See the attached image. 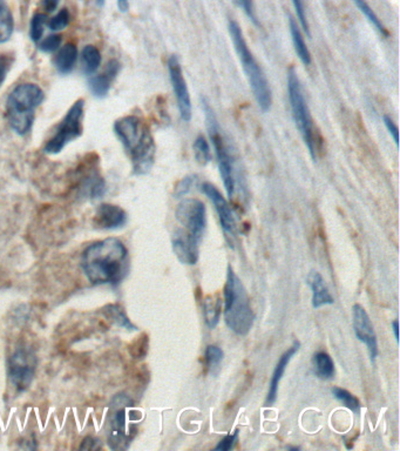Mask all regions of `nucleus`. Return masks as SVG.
I'll return each mask as SVG.
<instances>
[{
	"label": "nucleus",
	"mask_w": 400,
	"mask_h": 451,
	"mask_svg": "<svg viewBox=\"0 0 400 451\" xmlns=\"http://www.w3.org/2000/svg\"><path fill=\"white\" fill-rule=\"evenodd\" d=\"M78 58V50L73 44L65 45L64 48L58 50V53L55 55L53 63L59 73L68 75L73 71L75 63Z\"/></svg>",
	"instance_id": "obj_20"
},
{
	"label": "nucleus",
	"mask_w": 400,
	"mask_h": 451,
	"mask_svg": "<svg viewBox=\"0 0 400 451\" xmlns=\"http://www.w3.org/2000/svg\"><path fill=\"white\" fill-rule=\"evenodd\" d=\"M194 156L197 163L207 165L211 160V151L207 139L204 136H197L193 145Z\"/></svg>",
	"instance_id": "obj_27"
},
{
	"label": "nucleus",
	"mask_w": 400,
	"mask_h": 451,
	"mask_svg": "<svg viewBox=\"0 0 400 451\" xmlns=\"http://www.w3.org/2000/svg\"><path fill=\"white\" fill-rule=\"evenodd\" d=\"M101 53L93 45H87L82 52V71L86 75H94L101 65Z\"/></svg>",
	"instance_id": "obj_23"
},
{
	"label": "nucleus",
	"mask_w": 400,
	"mask_h": 451,
	"mask_svg": "<svg viewBox=\"0 0 400 451\" xmlns=\"http://www.w3.org/2000/svg\"><path fill=\"white\" fill-rule=\"evenodd\" d=\"M199 244L187 233L179 232L173 239V251L181 263L195 265L199 260Z\"/></svg>",
	"instance_id": "obj_16"
},
{
	"label": "nucleus",
	"mask_w": 400,
	"mask_h": 451,
	"mask_svg": "<svg viewBox=\"0 0 400 451\" xmlns=\"http://www.w3.org/2000/svg\"><path fill=\"white\" fill-rule=\"evenodd\" d=\"M238 431H235L234 434H229L216 445L215 450L228 451L234 447L235 442L238 440Z\"/></svg>",
	"instance_id": "obj_37"
},
{
	"label": "nucleus",
	"mask_w": 400,
	"mask_h": 451,
	"mask_svg": "<svg viewBox=\"0 0 400 451\" xmlns=\"http://www.w3.org/2000/svg\"><path fill=\"white\" fill-rule=\"evenodd\" d=\"M206 111H207L208 122H209V134H211V143L214 145L220 175L223 181L228 197L231 199L235 190L234 167H233L231 156L228 152L223 138L221 136L220 129L216 125L213 113L211 112V109L208 106H206Z\"/></svg>",
	"instance_id": "obj_9"
},
{
	"label": "nucleus",
	"mask_w": 400,
	"mask_h": 451,
	"mask_svg": "<svg viewBox=\"0 0 400 451\" xmlns=\"http://www.w3.org/2000/svg\"><path fill=\"white\" fill-rule=\"evenodd\" d=\"M202 193L207 195L208 199L214 205L216 210L218 220H220L221 227L224 233L229 238H234L236 233V219H235L234 212L231 210L230 205L226 200V197L221 194L214 185L209 183H204L201 186Z\"/></svg>",
	"instance_id": "obj_12"
},
{
	"label": "nucleus",
	"mask_w": 400,
	"mask_h": 451,
	"mask_svg": "<svg viewBox=\"0 0 400 451\" xmlns=\"http://www.w3.org/2000/svg\"><path fill=\"white\" fill-rule=\"evenodd\" d=\"M229 32H230L233 43H234L235 50L238 52V58L241 61L242 67L247 75L248 82L250 84L251 89L254 93L255 99H256L260 109L263 112H268L272 104V89L269 86L268 80L265 78L261 66L258 65L257 61L248 48L247 41L243 37V32L236 21H229Z\"/></svg>",
	"instance_id": "obj_5"
},
{
	"label": "nucleus",
	"mask_w": 400,
	"mask_h": 451,
	"mask_svg": "<svg viewBox=\"0 0 400 451\" xmlns=\"http://www.w3.org/2000/svg\"><path fill=\"white\" fill-rule=\"evenodd\" d=\"M292 4L295 6L296 13H297V17H299L301 26L310 37V28H309L308 21H306V9H304V5H303V0H292Z\"/></svg>",
	"instance_id": "obj_35"
},
{
	"label": "nucleus",
	"mask_w": 400,
	"mask_h": 451,
	"mask_svg": "<svg viewBox=\"0 0 400 451\" xmlns=\"http://www.w3.org/2000/svg\"><path fill=\"white\" fill-rule=\"evenodd\" d=\"M70 24V12L67 9H62L58 14H55L51 21H48V26L51 31H62L67 28Z\"/></svg>",
	"instance_id": "obj_32"
},
{
	"label": "nucleus",
	"mask_w": 400,
	"mask_h": 451,
	"mask_svg": "<svg viewBox=\"0 0 400 451\" xmlns=\"http://www.w3.org/2000/svg\"><path fill=\"white\" fill-rule=\"evenodd\" d=\"M11 63L10 59L4 55H0V85L3 84L4 80L6 78L7 73L10 71Z\"/></svg>",
	"instance_id": "obj_39"
},
{
	"label": "nucleus",
	"mask_w": 400,
	"mask_h": 451,
	"mask_svg": "<svg viewBox=\"0 0 400 451\" xmlns=\"http://www.w3.org/2000/svg\"><path fill=\"white\" fill-rule=\"evenodd\" d=\"M118 7L121 12H127L129 9L128 0H118Z\"/></svg>",
	"instance_id": "obj_41"
},
{
	"label": "nucleus",
	"mask_w": 400,
	"mask_h": 451,
	"mask_svg": "<svg viewBox=\"0 0 400 451\" xmlns=\"http://www.w3.org/2000/svg\"><path fill=\"white\" fill-rule=\"evenodd\" d=\"M308 283L312 289V305L313 308H321L323 305H333V298L326 288L322 275L318 271H312L309 275Z\"/></svg>",
	"instance_id": "obj_19"
},
{
	"label": "nucleus",
	"mask_w": 400,
	"mask_h": 451,
	"mask_svg": "<svg viewBox=\"0 0 400 451\" xmlns=\"http://www.w3.org/2000/svg\"><path fill=\"white\" fill-rule=\"evenodd\" d=\"M105 312L109 315V319L113 320L118 326L123 327L126 330H136V327L129 321L126 315L123 307L119 305H109L105 308Z\"/></svg>",
	"instance_id": "obj_26"
},
{
	"label": "nucleus",
	"mask_w": 400,
	"mask_h": 451,
	"mask_svg": "<svg viewBox=\"0 0 400 451\" xmlns=\"http://www.w3.org/2000/svg\"><path fill=\"white\" fill-rule=\"evenodd\" d=\"M59 0H43V7H44L45 11H48V13L57 10Z\"/></svg>",
	"instance_id": "obj_40"
},
{
	"label": "nucleus",
	"mask_w": 400,
	"mask_h": 451,
	"mask_svg": "<svg viewBox=\"0 0 400 451\" xmlns=\"http://www.w3.org/2000/svg\"><path fill=\"white\" fill-rule=\"evenodd\" d=\"M223 352L221 348L217 346H208L204 353V357H206V362H207L209 368H214V366H218L221 361L223 360Z\"/></svg>",
	"instance_id": "obj_33"
},
{
	"label": "nucleus",
	"mask_w": 400,
	"mask_h": 451,
	"mask_svg": "<svg viewBox=\"0 0 400 451\" xmlns=\"http://www.w3.org/2000/svg\"><path fill=\"white\" fill-rule=\"evenodd\" d=\"M333 393L337 400L340 401L346 408H349L350 411H352L353 413L360 411V401L357 397L353 396L350 391L343 389V388L335 387L333 388Z\"/></svg>",
	"instance_id": "obj_30"
},
{
	"label": "nucleus",
	"mask_w": 400,
	"mask_h": 451,
	"mask_svg": "<svg viewBox=\"0 0 400 451\" xmlns=\"http://www.w3.org/2000/svg\"><path fill=\"white\" fill-rule=\"evenodd\" d=\"M195 181H196V179H195V177H193V175H189V177L181 179V180L177 183V186H175L174 197H177V199L186 197L187 194L189 193L190 190H191V187L195 185Z\"/></svg>",
	"instance_id": "obj_34"
},
{
	"label": "nucleus",
	"mask_w": 400,
	"mask_h": 451,
	"mask_svg": "<svg viewBox=\"0 0 400 451\" xmlns=\"http://www.w3.org/2000/svg\"><path fill=\"white\" fill-rule=\"evenodd\" d=\"M353 3L356 4V6L360 9V12L367 18V21L377 28V31L379 33L383 34L385 37L389 36L387 28H384V25L382 24V21H379V18L377 17L376 13L373 12L372 9L367 5L365 0H352Z\"/></svg>",
	"instance_id": "obj_28"
},
{
	"label": "nucleus",
	"mask_w": 400,
	"mask_h": 451,
	"mask_svg": "<svg viewBox=\"0 0 400 451\" xmlns=\"http://www.w3.org/2000/svg\"><path fill=\"white\" fill-rule=\"evenodd\" d=\"M313 364H315L316 371L319 377L324 380H330L335 375V364L329 354L324 352H319L313 357Z\"/></svg>",
	"instance_id": "obj_25"
},
{
	"label": "nucleus",
	"mask_w": 400,
	"mask_h": 451,
	"mask_svg": "<svg viewBox=\"0 0 400 451\" xmlns=\"http://www.w3.org/2000/svg\"><path fill=\"white\" fill-rule=\"evenodd\" d=\"M202 307H204V320L207 326L211 330H214L220 322L221 314H222V298L218 293L207 295L202 302Z\"/></svg>",
	"instance_id": "obj_21"
},
{
	"label": "nucleus",
	"mask_w": 400,
	"mask_h": 451,
	"mask_svg": "<svg viewBox=\"0 0 400 451\" xmlns=\"http://www.w3.org/2000/svg\"><path fill=\"white\" fill-rule=\"evenodd\" d=\"M44 99V92L35 84L18 85L7 98V119L11 129L19 136H26L33 126L35 109Z\"/></svg>",
	"instance_id": "obj_4"
},
{
	"label": "nucleus",
	"mask_w": 400,
	"mask_h": 451,
	"mask_svg": "<svg viewBox=\"0 0 400 451\" xmlns=\"http://www.w3.org/2000/svg\"><path fill=\"white\" fill-rule=\"evenodd\" d=\"M384 124H385V127H387V131L390 133L391 136L394 138V141L396 143V145L398 146V143H399V139H398V127L396 124H394L392 120L389 118V116H385L383 118Z\"/></svg>",
	"instance_id": "obj_38"
},
{
	"label": "nucleus",
	"mask_w": 400,
	"mask_h": 451,
	"mask_svg": "<svg viewBox=\"0 0 400 451\" xmlns=\"http://www.w3.org/2000/svg\"><path fill=\"white\" fill-rule=\"evenodd\" d=\"M96 1H98V4L99 5H100V6H102V5L105 4V0H96Z\"/></svg>",
	"instance_id": "obj_43"
},
{
	"label": "nucleus",
	"mask_w": 400,
	"mask_h": 451,
	"mask_svg": "<svg viewBox=\"0 0 400 451\" xmlns=\"http://www.w3.org/2000/svg\"><path fill=\"white\" fill-rule=\"evenodd\" d=\"M288 92L290 106H291L292 116L295 120L296 126L301 132L304 143L308 147L312 159L317 158V145H316L315 133L312 125L311 116L309 112L306 98L303 94L302 86L299 82V77L294 70H290L288 73Z\"/></svg>",
	"instance_id": "obj_6"
},
{
	"label": "nucleus",
	"mask_w": 400,
	"mask_h": 451,
	"mask_svg": "<svg viewBox=\"0 0 400 451\" xmlns=\"http://www.w3.org/2000/svg\"><path fill=\"white\" fill-rule=\"evenodd\" d=\"M392 330H394V337L397 339V342H399V334H398V330H399V322H398V320H394V322H392Z\"/></svg>",
	"instance_id": "obj_42"
},
{
	"label": "nucleus",
	"mask_w": 400,
	"mask_h": 451,
	"mask_svg": "<svg viewBox=\"0 0 400 451\" xmlns=\"http://www.w3.org/2000/svg\"><path fill=\"white\" fill-rule=\"evenodd\" d=\"M353 330L357 337L365 343L369 350L371 360H374L378 355V343L377 336L373 330L372 322L367 315V310L360 305H353Z\"/></svg>",
	"instance_id": "obj_13"
},
{
	"label": "nucleus",
	"mask_w": 400,
	"mask_h": 451,
	"mask_svg": "<svg viewBox=\"0 0 400 451\" xmlns=\"http://www.w3.org/2000/svg\"><path fill=\"white\" fill-rule=\"evenodd\" d=\"M168 71H170V82H172L174 93L177 97L181 118L184 121H190L191 119V100H190L189 91L187 87L186 79L182 73L180 60L177 55H172L168 60Z\"/></svg>",
	"instance_id": "obj_11"
},
{
	"label": "nucleus",
	"mask_w": 400,
	"mask_h": 451,
	"mask_svg": "<svg viewBox=\"0 0 400 451\" xmlns=\"http://www.w3.org/2000/svg\"><path fill=\"white\" fill-rule=\"evenodd\" d=\"M299 346L301 344H299V341H295L294 346L291 348H289L278 361L277 366H276L274 374H272L270 387H269L268 397H267V402H265L267 407H272V404L275 403L278 393V384L281 382L282 377L284 375L285 369H287V366H288L292 357L299 352Z\"/></svg>",
	"instance_id": "obj_17"
},
{
	"label": "nucleus",
	"mask_w": 400,
	"mask_h": 451,
	"mask_svg": "<svg viewBox=\"0 0 400 451\" xmlns=\"http://www.w3.org/2000/svg\"><path fill=\"white\" fill-rule=\"evenodd\" d=\"M235 1L238 3V6L241 7L242 10L245 11V13L247 14L248 18H249L256 26H260L257 17H256V13H255V7L254 4H252V0H235Z\"/></svg>",
	"instance_id": "obj_36"
},
{
	"label": "nucleus",
	"mask_w": 400,
	"mask_h": 451,
	"mask_svg": "<svg viewBox=\"0 0 400 451\" xmlns=\"http://www.w3.org/2000/svg\"><path fill=\"white\" fill-rule=\"evenodd\" d=\"M128 441L129 434L126 428V409L123 407L113 416L109 433V445L111 449H121Z\"/></svg>",
	"instance_id": "obj_18"
},
{
	"label": "nucleus",
	"mask_w": 400,
	"mask_h": 451,
	"mask_svg": "<svg viewBox=\"0 0 400 451\" xmlns=\"http://www.w3.org/2000/svg\"><path fill=\"white\" fill-rule=\"evenodd\" d=\"M289 23H290V32H291L292 43H294V46H295L296 53H297L299 58L301 59L303 64L308 66V65L311 64V55H310L309 48H306V41H304V38H303L302 32H301L299 26L296 24L294 18L290 17Z\"/></svg>",
	"instance_id": "obj_22"
},
{
	"label": "nucleus",
	"mask_w": 400,
	"mask_h": 451,
	"mask_svg": "<svg viewBox=\"0 0 400 451\" xmlns=\"http://www.w3.org/2000/svg\"><path fill=\"white\" fill-rule=\"evenodd\" d=\"M38 359L28 347H21L9 359V379L18 393H23L32 384Z\"/></svg>",
	"instance_id": "obj_8"
},
{
	"label": "nucleus",
	"mask_w": 400,
	"mask_h": 451,
	"mask_svg": "<svg viewBox=\"0 0 400 451\" xmlns=\"http://www.w3.org/2000/svg\"><path fill=\"white\" fill-rule=\"evenodd\" d=\"M177 219L187 229V234L200 244L207 227V211L204 202L196 199H184L177 208Z\"/></svg>",
	"instance_id": "obj_10"
},
{
	"label": "nucleus",
	"mask_w": 400,
	"mask_h": 451,
	"mask_svg": "<svg viewBox=\"0 0 400 451\" xmlns=\"http://www.w3.org/2000/svg\"><path fill=\"white\" fill-rule=\"evenodd\" d=\"M127 222V213L116 205L102 204L95 212V227L100 229H118Z\"/></svg>",
	"instance_id": "obj_14"
},
{
	"label": "nucleus",
	"mask_w": 400,
	"mask_h": 451,
	"mask_svg": "<svg viewBox=\"0 0 400 451\" xmlns=\"http://www.w3.org/2000/svg\"><path fill=\"white\" fill-rule=\"evenodd\" d=\"M48 16L45 13H35L32 18L30 26V37L34 43H39L44 36L45 26L48 25Z\"/></svg>",
	"instance_id": "obj_29"
},
{
	"label": "nucleus",
	"mask_w": 400,
	"mask_h": 451,
	"mask_svg": "<svg viewBox=\"0 0 400 451\" xmlns=\"http://www.w3.org/2000/svg\"><path fill=\"white\" fill-rule=\"evenodd\" d=\"M223 295L224 321L233 332L238 335H245L252 327L255 315L245 287L231 266L228 267Z\"/></svg>",
	"instance_id": "obj_3"
},
{
	"label": "nucleus",
	"mask_w": 400,
	"mask_h": 451,
	"mask_svg": "<svg viewBox=\"0 0 400 451\" xmlns=\"http://www.w3.org/2000/svg\"><path fill=\"white\" fill-rule=\"evenodd\" d=\"M13 16L11 13L6 1L0 0V44L10 40L11 36L13 33Z\"/></svg>",
	"instance_id": "obj_24"
},
{
	"label": "nucleus",
	"mask_w": 400,
	"mask_h": 451,
	"mask_svg": "<svg viewBox=\"0 0 400 451\" xmlns=\"http://www.w3.org/2000/svg\"><path fill=\"white\" fill-rule=\"evenodd\" d=\"M85 116V102L79 99L68 109L64 119L59 122L58 127L45 145L44 151L48 154H58L64 150L66 145L73 140L78 139L82 134V121Z\"/></svg>",
	"instance_id": "obj_7"
},
{
	"label": "nucleus",
	"mask_w": 400,
	"mask_h": 451,
	"mask_svg": "<svg viewBox=\"0 0 400 451\" xmlns=\"http://www.w3.org/2000/svg\"><path fill=\"white\" fill-rule=\"evenodd\" d=\"M62 37L59 34H52L48 36V38H45L44 40H40L38 43L39 45V50L45 52V53H52V52L58 51L62 45Z\"/></svg>",
	"instance_id": "obj_31"
},
{
	"label": "nucleus",
	"mask_w": 400,
	"mask_h": 451,
	"mask_svg": "<svg viewBox=\"0 0 400 451\" xmlns=\"http://www.w3.org/2000/svg\"><path fill=\"white\" fill-rule=\"evenodd\" d=\"M82 266L93 285H119L128 274V251L116 238L98 241L86 248Z\"/></svg>",
	"instance_id": "obj_1"
},
{
	"label": "nucleus",
	"mask_w": 400,
	"mask_h": 451,
	"mask_svg": "<svg viewBox=\"0 0 400 451\" xmlns=\"http://www.w3.org/2000/svg\"><path fill=\"white\" fill-rule=\"evenodd\" d=\"M114 132L132 160L133 173L145 175L154 165L155 143L150 131L135 116H123L114 122Z\"/></svg>",
	"instance_id": "obj_2"
},
{
	"label": "nucleus",
	"mask_w": 400,
	"mask_h": 451,
	"mask_svg": "<svg viewBox=\"0 0 400 451\" xmlns=\"http://www.w3.org/2000/svg\"><path fill=\"white\" fill-rule=\"evenodd\" d=\"M121 65L119 61L113 59L109 61L106 66L105 72H102L101 75H95L89 79V89L92 92L93 95L96 98H104L109 94L111 86L116 75L119 73Z\"/></svg>",
	"instance_id": "obj_15"
}]
</instances>
